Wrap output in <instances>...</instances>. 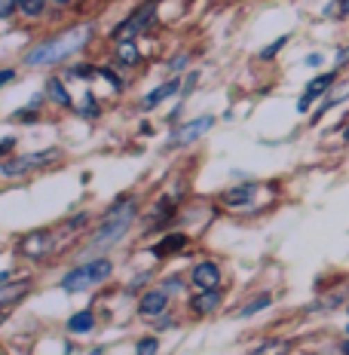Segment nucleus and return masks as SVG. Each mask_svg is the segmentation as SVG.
<instances>
[{
	"instance_id": "f257e3e1",
	"label": "nucleus",
	"mask_w": 349,
	"mask_h": 355,
	"mask_svg": "<svg viewBox=\"0 0 349 355\" xmlns=\"http://www.w3.org/2000/svg\"><path fill=\"white\" fill-rule=\"evenodd\" d=\"M89 37H92L89 28H74V31H65L62 37H56V40H46V43H40V46H34L31 53L25 55V64H31V68H40V64H56V62H62V58L74 55L77 49H83L89 43Z\"/></svg>"
},
{
	"instance_id": "f03ea898",
	"label": "nucleus",
	"mask_w": 349,
	"mask_h": 355,
	"mask_svg": "<svg viewBox=\"0 0 349 355\" xmlns=\"http://www.w3.org/2000/svg\"><path fill=\"white\" fill-rule=\"evenodd\" d=\"M132 218H135V202H132L129 196L120 199L117 205H110L105 224H101V227H99V233L92 236V245H114V242L120 239L126 230H129Z\"/></svg>"
},
{
	"instance_id": "7ed1b4c3",
	"label": "nucleus",
	"mask_w": 349,
	"mask_h": 355,
	"mask_svg": "<svg viewBox=\"0 0 349 355\" xmlns=\"http://www.w3.org/2000/svg\"><path fill=\"white\" fill-rule=\"evenodd\" d=\"M108 276H110V261L99 257V261L83 263V266H77V270H71L68 276L62 279V288H65L68 294H77V291H86V288L105 282Z\"/></svg>"
},
{
	"instance_id": "20e7f679",
	"label": "nucleus",
	"mask_w": 349,
	"mask_h": 355,
	"mask_svg": "<svg viewBox=\"0 0 349 355\" xmlns=\"http://www.w3.org/2000/svg\"><path fill=\"white\" fill-rule=\"evenodd\" d=\"M214 125L212 116H196V120H190V123H184V125H178V129L169 135V147H184V144H190V141H196V138H203L205 132H209Z\"/></svg>"
},
{
	"instance_id": "39448f33",
	"label": "nucleus",
	"mask_w": 349,
	"mask_h": 355,
	"mask_svg": "<svg viewBox=\"0 0 349 355\" xmlns=\"http://www.w3.org/2000/svg\"><path fill=\"white\" fill-rule=\"evenodd\" d=\"M56 157H58L56 147H49V150H37V153H25V157H16V159L3 162V172L6 175H22V172H28V168L46 166V162H53Z\"/></svg>"
},
{
	"instance_id": "423d86ee",
	"label": "nucleus",
	"mask_w": 349,
	"mask_h": 355,
	"mask_svg": "<svg viewBox=\"0 0 349 355\" xmlns=\"http://www.w3.org/2000/svg\"><path fill=\"white\" fill-rule=\"evenodd\" d=\"M49 245H53V239H49V233L37 230V233H28L25 239L19 242V251L25 257H43L49 251Z\"/></svg>"
},
{
	"instance_id": "0eeeda50",
	"label": "nucleus",
	"mask_w": 349,
	"mask_h": 355,
	"mask_svg": "<svg viewBox=\"0 0 349 355\" xmlns=\"http://www.w3.org/2000/svg\"><path fill=\"white\" fill-rule=\"evenodd\" d=\"M151 19H153V6H144V12H135L129 21H123L120 31H117V37H120L123 43H129V37L138 34V31H144V28L151 25Z\"/></svg>"
},
{
	"instance_id": "6e6552de",
	"label": "nucleus",
	"mask_w": 349,
	"mask_h": 355,
	"mask_svg": "<svg viewBox=\"0 0 349 355\" xmlns=\"http://www.w3.org/2000/svg\"><path fill=\"white\" fill-rule=\"evenodd\" d=\"M218 282H221V270L214 263L205 261V263H199L196 270H193V285L203 288V291H214Z\"/></svg>"
},
{
	"instance_id": "1a4fd4ad",
	"label": "nucleus",
	"mask_w": 349,
	"mask_h": 355,
	"mask_svg": "<svg viewBox=\"0 0 349 355\" xmlns=\"http://www.w3.org/2000/svg\"><path fill=\"white\" fill-rule=\"evenodd\" d=\"M331 83H334V73H322V77H316L313 83L307 86V92H303V98L297 101V110H300V114H303V110H309V105H313V98H318V95H322V92H325V89H328Z\"/></svg>"
},
{
	"instance_id": "9d476101",
	"label": "nucleus",
	"mask_w": 349,
	"mask_h": 355,
	"mask_svg": "<svg viewBox=\"0 0 349 355\" xmlns=\"http://www.w3.org/2000/svg\"><path fill=\"white\" fill-rule=\"evenodd\" d=\"M166 303H169V294L166 291H147L144 297L138 300V309L144 315H157V313H162L166 309Z\"/></svg>"
},
{
	"instance_id": "9b49d317",
	"label": "nucleus",
	"mask_w": 349,
	"mask_h": 355,
	"mask_svg": "<svg viewBox=\"0 0 349 355\" xmlns=\"http://www.w3.org/2000/svg\"><path fill=\"white\" fill-rule=\"evenodd\" d=\"M178 89H181V83H178V80H166V83L157 86V89H153V92L144 98V107H147V110H151V107H157L160 101H166L169 95H175V92H178Z\"/></svg>"
},
{
	"instance_id": "f8f14e48",
	"label": "nucleus",
	"mask_w": 349,
	"mask_h": 355,
	"mask_svg": "<svg viewBox=\"0 0 349 355\" xmlns=\"http://www.w3.org/2000/svg\"><path fill=\"white\" fill-rule=\"evenodd\" d=\"M218 303H221L218 291H203L199 297H193V309L205 315V313H214V309H218Z\"/></svg>"
},
{
	"instance_id": "ddd939ff",
	"label": "nucleus",
	"mask_w": 349,
	"mask_h": 355,
	"mask_svg": "<svg viewBox=\"0 0 349 355\" xmlns=\"http://www.w3.org/2000/svg\"><path fill=\"white\" fill-rule=\"evenodd\" d=\"M92 324H95V315L86 309V313L71 315V319H68V331H74V334H86V331H92Z\"/></svg>"
},
{
	"instance_id": "4468645a",
	"label": "nucleus",
	"mask_w": 349,
	"mask_h": 355,
	"mask_svg": "<svg viewBox=\"0 0 349 355\" xmlns=\"http://www.w3.org/2000/svg\"><path fill=\"white\" fill-rule=\"evenodd\" d=\"M251 196H255V187H251V184H245V187H239V190H230V193L224 196V202L230 205V209H236V205L248 202Z\"/></svg>"
},
{
	"instance_id": "2eb2a0df",
	"label": "nucleus",
	"mask_w": 349,
	"mask_h": 355,
	"mask_svg": "<svg viewBox=\"0 0 349 355\" xmlns=\"http://www.w3.org/2000/svg\"><path fill=\"white\" fill-rule=\"evenodd\" d=\"M19 10L25 12L28 19H37L43 10H46V0H19Z\"/></svg>"
},
{
	"instance_id": "dca6fc26",
	"label": "nucleus",
	"mask_w": 349,
	"mask_h": 355,
	"mask_svg": "<svg viewBox=\"0 0 349 355\" xmlns=\"http://www.w3.org/2000/svg\"><path fill=\"white\" fill-rule=\"evenodd\" d=\"M184 245H187V239H184L181 233H178V236H169V239H162L160 245H157V254H172L175 248H184Z\"/></svg>"
},
{
	"instance_id": "f3484780",
	"label": "nucleus",
	"mask_w": 349,
	"mask_h": 355,
	"mask_svg": "<svg viewBox=\"0 0 349 355\" xmlns=\"http://www.w3.org/2000/svg\"><path fill=\"white\" fill-rule=\"evenodd\" d=\"M46 92L53 95V98L58 101V105H71V95L65 92V86H62V80H49V86H46Z\"/></svg>"
},
{
	"instance_id": "a211bd4d",
	"label": "nucleus",
	"mask_w": 349,
	"mask_h": 355,
	"mask_svg": "<svg viewBox=\"0 0 349 355\" xmlns=\"http://www.w3.org/2000/svg\"><path fill=\"white\" fill-rule=\"evenodd\" d=\"M266 306H270V294H257L248 306H242V315H255L257 309H266Z\"/></svg>"
},
{
	"instance_id": "6ab92c4d",
	"label": "nucleus",
	"mask_w": 349,
	"mask_h": 355,
	"mask_svg": "<svg viewBox=\"0 0 349 355\" xmlns=\"http://www.w3.org/2000/svg\"><path fill=\"white\" fill-rule=\"evenodd\" d=\"M117 55H120L123 64H135V62H138V49L132 46V43H123V46L117 49Z\"/></svg>"
},
{
	"instance_id": "aec40b11",
	"label": "nucleus",
	"mask_w": 349,
	"mask_h": 355,
	"mask_svg": "<svg viewBox=\"0 0 349 355\" xmlns=\"http://www.w3.org/2000/svg\"><path fill=\"white\" fill-rule=\"evenodd\" d=\"M285 343H264V346H257L251 355H285Z\"/></svg>"
},
{
	"instance_id": "412c9836",
	"label": "nucleus",
	"mask_w": 349,
	"mask_h": 355,
	"mask_svg": "<svg viewBox=\"0 0 349 355\" xmlns=\"http://www.w3.org/2000/svg\"><path fill=\"white\" fill-rule=\"evenodd\" d=\"M138 355H157V340L153 337H144L138 343Z\"/></svg>"
},
{
	"instance_id": "4be33fe9",
	"label": "nucleus",
	"mask_w": 349,
	"mask_h": 355,
	"mask_svg": "<svg viewBox=\"0 0 349 355\" xmlns=\"http://www.w3.org/2000/svg\"><path fill=\"white\" fill-rule=\"evenodd\" d=\"M19 6V0H0V19H6V16H12V10Z\"/></svg>"
},
{
	"instance_id": "5701e85b",
	"label": "nucleus",
	"mask_w": 349,
	"mask_h": 355,
	"mask_svg": "<svg viewBox=\"0 0 349 355\" xmlns=\"http://www.w3.org/2000/svg\"><path fill=\"white\" fill-rule=\"evenodd\" d=\"M285 40H288V37H279V40H276V43H270V46H266L261 55H264V58H273V53H279V49L285 46Z\"/></svg>"
},
{
	"instance_id": "b1692460",
	"label": "nucleus",
	"mask_w": 349,
	"mask_h": 355,
	"mask_svg": "<svg viewBox=\"0 0 349 355\" xmlns=\"http://www.w3.org/2000/svg\"><path fill=\"white\" fill-rule=\"evenodd\" d=\"M101 73H105V77H108V80H110V83H114V86H120V77H117L114 71H105V68H101Z\"/></svg>"
},
{
	"instance_id": "393cba45",
	"label": "nucleus",
	"mask_w": 349,
	"mask_h": 355,
	"mask_svg": "<svg viewBox=\"0 0 349 355\" xmlns=\"http://www.w3.org/2000/svg\"><path fill=\"white\" fill-rule=\"evenodd\" d=\"M12 80V71H0V86H6Z\"/></svg>"
},
{
	"instance_id": "a878e982",
	"label": "nucleus",
	"mask_w": 349,
	"mask_h": 355,
	"mask_svg": "<svg viewBox=\"0 0 349 355\" xmlns=\"http://www.w3.org/2000/svg\"><path fill=\"white\" fill-rule=\"evenodd\" d=\"M12 144H16V141H12V138H3V141H0V153H3V150H10Z\"/></svg>"
},
{
	"instance_id": "bb28decb",
	"label": "nucleus",
	"mask_w": 349,
	"mask_h": 355,
	"mask_svg": "<svg viewBox=\"0 0 349 355\" xmlns=\"http://www.w3.org/2000/svg\"><path fill=\"white\" fill-rule=\"evenodd\" d=\"M340 12H349V0H343V3H340Z\"/></svg>"
},
{
	"instance_id": "cd10ccee",
	"label": "nucleus",
	"mask_w": 349,
	"mask_h": 355,
	"mask_svg": "<svg viewBox=\"0 0 349 355\" xmlns=\"http://www.w3.org/2000/svg\"><path fill=\"white\" fill-rule=\"evenodd\" d=\"M343 349H346V355H349V343H346V346H343Z\"/></svg>"
},
{
	"instance_id": "c85d7f7f",
	"label": "nucleus",
	"mask_w": 349,
	"mask_h": 355,
	"mask_svg": "<svg viewBox=\"0 0 349 355\" xmlns=\"http://www.w3.org/2000/svg\"><path fill=\"white\" fill-rule=\"evenodd\" d=\"M58 3H68V0H58Z\"/></svg>"
},
{
	"instance_id": "c756f323",
	"label": "nucleus",
	"mask_w": 349,
	"mask_h": 355,
	"mask_svg": "<svg viewBox=\"0 0 349 355\" xmlns=\"http://www.w3.org/2000/svg\"><path fill=\"white\" fill-rule=\"evenodd\" d=\"M346 331H349V328H346Z\"/></svg>"
}]
</instances>
